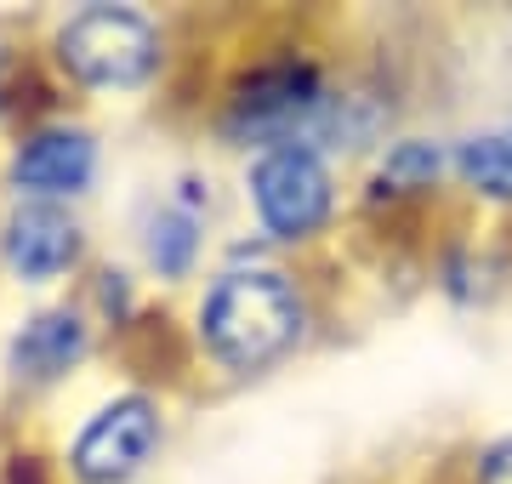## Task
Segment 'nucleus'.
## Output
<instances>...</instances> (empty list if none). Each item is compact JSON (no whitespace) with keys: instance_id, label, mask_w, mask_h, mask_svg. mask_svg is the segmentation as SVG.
<instances>
[{"instance_id":"nucleus-2","label":"nucleus","mask_w":512,"mask_h":484,"mask_svg":"<svg viewBox=\"0 0 512 484\" xmlns=\"http://www.w3.org/2000/svg\"><path fill=\"white\" fill-rule=\"evenodd\" d=\"M57 57L86 86H143L160 46H154L148 18H137L126 6H86L80 18L63 23Z\"/></svg>"},{"instance_id":"nucleus-3","label":"nucleus","mask_w":512,"mask_h":484,"mask_svg":"<svg viewBox=\"0 0 512 484\" xmlns=\"http://www.w3.org/2000/svg\"><path fill=\"white\" fill-rule=\"evenodd\" d=\"M256 217L279 240H308L313 228L330 217V171L319 166V154L308 143L291 149H268L251 171Z\"/></svg>"},{"instance_id":"nucleus-5","label":"nucleus","mask_w":512,"mask_h":484,"mask_svg":"<svg viewBox=\"0 0 512 484\" xmlns=\"http://www.w3.org/2000/svg\"><path fill=\"white\" fill-rule=\"evenodd\" d=\"M319 114H325V97L308 69H268L234 97V126L251 137H274L279 149H291V137H302Z\"/></svg>"},{"instance_id":"nucleus-13","label":"nucleus","mask_w":512,"mask_h":484,"mask_svg":"<svg viewBox=\"0 0 512 484\" xmlns=\"http://www.w3.org/2000/svg\"><path fill=\"white\" fill-rule=\"evenodd\" d=\"M0 97H6V75H0Z\"/></svg>"},{"instance_id":"nucleus-7","label":"nucleus","mask_w":512,"mask_h":484,"mask_svg":"<svg viewBox=\"0 0 512 484\" xmlns=\"http://www.w3.org/2000/svg\"><path fill=\"white\" fill-rule=\"evenodd\" d=\"M92 166L97 154L86 131H40V137L23 143L12 177H18V188H29L40 200H57V194H80L92 183Z\"/></svg>"},{"instance_id":"nucleus-11","label":"nucleus","mask_w":512,"mask_h":484,"mask_svg":"<svg viewBox=\"0 0 512 484\" xmlns=\"http://www.w3.org/2000/svg\"><path fill=\"white\" fill-rule=\"evenodd\" d=\"M439 171H444V160H439L433 143H399V149L382 160V177L387 183H399V188H427Z\"/></svg>"},{"instance_id":"nucleus-6","label":"nucleus","mask_w":512,"mask_h":484,"mask_svg":"<svg viewBox=\"0 0 512 484\" xmlns=\"http://www.w3.org/2000/svg\"><path fill=\"white\" fill-rule=\"evenodd\" d=\"M80 257V228L69 211H57L52 200H29L12 211L6 223V262L23 280H57L63 268Z\"/></svg>"},{"instance_id":"nucleus-1","label":"nucleus","mask_w":512,"mask_h":484,"mask_svg":"<svg viewBox=\"0 0 512 484\" xmlns=\"http://www.w3.org/2000/svg\"><path fill=\"white\" fill-rule=\"evenodd\" d=\"M200 336L222 365L262 371L302 336V302L274 268H234L211 285L200 308Z\"/></svg>"},{"instance_id":"nucleus-12","label":"nucleus","mask_w":512,"mask_h":484,"mask_svg":"<svg viewBox=\"0 0 512 484\" xmlns=\"http://www.w3.org/2000/svg\"><path fill=\"white\" fill-rule=\"evenodd\" d=\"M478 484H512V439L484 450V462H478Z\"/></svg>"},{"instance_id":"nucleus-14","label":"nucleus","mask_w":512,"mask_h":484,"mask_svg":"<svg viewBox=\"0 0 512 484\" xmlns=\"http://www.w3.org/2000/svg\"><path fill=\"white\" fill-rule=\"evenodd\" d=\"M507 137H512V131H507Z\"/></svg>"},{"instance_id":"nucleus-4","label":"nucleus","mask_w":512,"mask_h":484,"mask_svg":"<svg viewBox=\"0 0 512 484\" xmlns=\"http://www.w3.org/2000/svg\"><path fill=\"white\" fill-rule=\"evenodd\" d=\"M160 445V416L148 399H114L109 410H97L92 428L74 445V473L86 484H126L143 473V462Z\"/></svg>"},{"instance_id":"nucleus-10","label":"nucleus","mask_w":512,"mask_h":484,"mask_svg":"<svg viewBox=\"0 0 512 484\" xmlns=\"http://www.w3.org/2000/svg\"><path fill=\"white\" fill-rule=\"evenodd\" d=\"M194 245H200L194 217L165 205L160 217H154V228H148V262H154L160 274H171V280H177V274H188V262H194Z\"/></svg>"},{"instance_id":"nucleus-9","label":"nucleus","mask_w":512,"mask_h":484,"mask_svg":"<svg viewBox=\"0 0 512 484\" xmlns=\"http://www.w3.org/2000/svg\"><path fill=\"white\" fill-rule=\"evenodd\" d=\"M456 171L478 194H490V200H512V137H467L456 154Z\"/></svg>"},{"instance_id":"nucleus-8","label":"nucleus","mask_w":512,"mask_h":484,"mask_svg":"<svg viewBox=\"0 0 512 484\" xmlns=\"http://www.w3.org/2000/svg\"><path fill=\"white\" fill-rule=\"evenodd\" d=\"M80 354H86V331H80L74 314H40V319H29L18 331V342H12V365H18V376H29V382L63 376Z\"/></svg>"}]
</instances>
